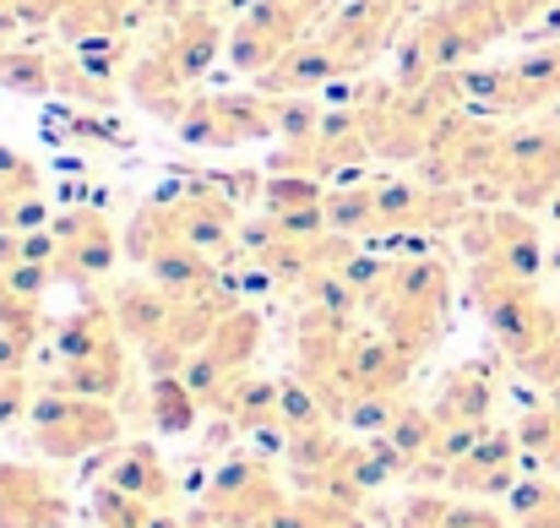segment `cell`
Instances as JSON below:
<instances>
[{"label": "cell", "mask_w": 560, "mask_h": 528, "mask_svg": "<svg viewBox=\"0 0 560 528\" xmlns=\"http://www.w3.org/2000/svg\"><path fill=\"white\" fill-rule=\"evenodd\" d=\"M109 414H98V409H88V403H44L38 409V447L44 452H60V458H71V452H88V447H98V441H109Z\"/></svg>", "instance_id": "6da1fadb"}, {"label": "cell", "mask_w": 560, "mask_h": 528, "mask_svg": "<svg viewBox=\"0 0 560 528\" xmlns=\"http://www.w3.org/2000/svg\"><path fill=\"white\" fill-rule=\"evenodd\" d=\"M109 485H115L120 496H164V485H170V480L159 474V463H153L148 452H131V458L115 469V480H109Z\"/></svg>", "instance_id": "7a4b0ae2"}, {"label": "cell", "mask_w": 560, "mask_h": 528, "mask_svg": "<svg viewBox=\"0 0 560 528\" xmlns=\"http://www.w3.org/2000/svg\"><path fill=\"white\" fill-rule=\"evenodd\" d=\"M159 414H164V425H186V420H190V392H186V387L159 381Z\"/></svg>", "instance_id": "3957f363"}, {"label": "cell", "mask_w": 560, "mask_h": 528, "mask_svg": "<svg viewBox=\"0 0 560 528\" xmlns=\"http://www.w3.org/2000/svg\"><path fill=\"white\" fill-rule=\"evenodd\" d=\"M545 463H550V469H556V474H560V447H556V452H550V458H545Z\"/></svg>", "instance_id": "277c9868"}]
</instances>
